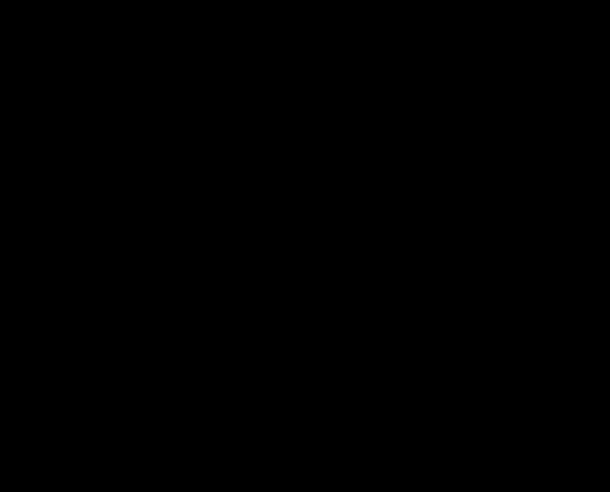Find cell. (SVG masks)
Masks as SVG:
<instances>
[]
</instances>
